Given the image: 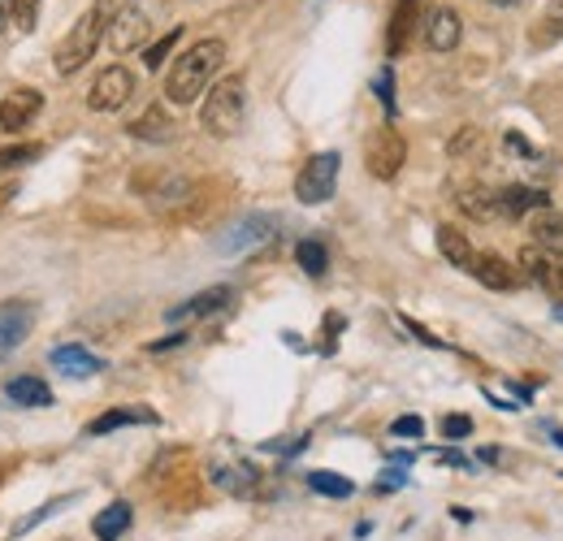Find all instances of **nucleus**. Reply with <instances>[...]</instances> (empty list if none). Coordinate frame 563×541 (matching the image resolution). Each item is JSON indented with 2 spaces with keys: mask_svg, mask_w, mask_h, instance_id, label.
<instances>
[{
  "mask_svg": "<svg viewBox=\"0 0 563 541\" xmlns=\"http://www.w3.org/2000/svg\"><path fill=\"white\" fill-rule=\"evenodd\" d=\"M35 156H44V143H18V147H4V152H0V169H22V165H31Z\"/></svg>",
  "mask_w": 563,
  "mask_h": 541,
  "instance_id": "obj_29",
  "label": "nucleus"
},
{
  "mask_svg": "<svg viewBox=\"0 0 563 541\" xmlns=\"http://www.w3.org/2000/svg\"><path fill=\"white\" fill-rule=\"evenodd\" d=\"M247 122V87H243V74H225L217 78L200 104V126L212 139H234Z\"/></svg>",
  "mask_w": 563,
  "mask_h": 541,
  "instance_id": "obj_3",
  "label": "nucleus"
},
{
  "mask_svg": "<svg viewBox=\"0 0 563 541\" xmlns=\"http://www.w3.org/2000/svg\"><path fill=\"white\" fill-rule=\"evenodd\" d=\"M555 442H560V446H563V433H555Z\"/></svg>",
  "mask_w": 563,
  "mask_h": 541,
  "instance_id": "obj_44",
  "label": "nucleus"
},
{
  "mask_svg": "<svg viewBox=\"0 0 563 541\" xmlns=\"http://www.w3.org/2000/svg\"><path fill=\"white\" fill-rule=\"evenodd\" d=\"M490 4H520V0H490Z\"/></svg>",
  "mask_w": 563,
  "mask_h": 541,
  "instance_id": "obj_42",
  "label": "nucleus"
},
{
  "mask_svg": "<svg viewBox=\"0 0 563 541\" xmlns=\"http://www.w3.org/2000/svg\"><path fill=\"white\" fill-rule=\"evenodd\" d=\"M9 200H13V187H4V183H0V212L9 208Z\"/></svg>",
  "mask_w": 563,
  "mask_h": 541,
  "instance_id": "obj_41",
  "label": "nucleus"
},
{
  "mask_svg": "<svg viewBox=\"0 0 563 541\" xmlns=\"http://www.w3.org/2000/svg\"><path fill=\"white\" fill-rule=\"evenodd\" d=\"M295 261H299V269L308 273V277H321V273H325V265H330V256H325V247H321L317 239H299Z\"/></svg>",
  "mask_w": 563,
  "mask_h": 541,
  "instance_id": "obj_26",
  "label": "nucleus"
},
{
  "mask_svg": "<svg viewBox=\"0 0 563 541\" xmlns=\"http://www.w3.org/2000/svg\"><path fill=\"white\" fill-rule=\"evenodd\" d=\"M421 31H424V48H429V53H455V48H460V35H464V22H460L455 9H429Z\"/></svg>",
  "mask_w": 563,
  "mask_h": 541,
  "instance_id": "obj_11",
  "label": "nucleus"
},
{
  "mask_svg": "<svg viewBox=\"0 0 563 541\" xmlns=\"http://www.w3.org/2000/svg\"><path fill=\"white\" fill-rule=\"evenodd\" d=\"M455 203H460L468 217L486 221V217H494V212H498V191H486V187H464Z\"/></svg>",
  "mask_w": 563,
  "mask_h": 541,
  "instance_id": "obj_24",
  "label": "nucleus"
},
{
  "mask_svg": "<svg viewBox=\"0 0 563 541\" xmlns=\"http://www.w3.org/2000/svg\"><path fill=\"white\" fill-rule=\"evenodd\" d=\"M44 109V96L35 87H13L4 100H0V135H22Z\"/></svg>",
  "mask_w": 563,
  "mask_h": 541,
  "instance_id": "obj_7",
  "label": "nucleus"
},
{
  "mask_svg": "<svg viewBox=\"0 0 563 541\" xmlns=\"http://www.w3.org/2000/svg\"><path fill=\"white\" fill-rule=\"evenodd\" d=\"M274 217H265V212H252V217H243V221H234L221 239H217V252H225V256H239V252H247V247H256V243H269L274 239Z\"/></svg>",
  "mask_w": 563,
  "mask_h": 541,
  "instance_id": "obj_9",
  "label": "nucleus"
},
{
  "mask_svg": "<svg viewBox=\"0 0 563 541\" xmlns=\"http://www.w3.org/2000/svg\"><path fill=\"white\" fill-rule=\"evenodd\" d=\"M533 40H538V44H555V40H563V0H555V4L547 9V18H542V26H538Z\"/></svg>",
  "mask_w": 563,
  "mask_h": 541,
  "instance_id": "obj_30",
  "label": "nucleus"
},
{
  "mask_svg": "<svg viewBox=\"0 0 563 541\" xmlns=\"http://www.w3.org/2000/svg\"><path fill=\"white\" fill-rule=\"evenodd\" d=\"M308 485H312L317 494H325V498H352L355 494L352 481L339 473H308Z\"/></svg>",
  "mask_w": 563,
  "mask_h": 541,
  "instance_id": "obj_27",
  "label": "nucleus"
},
{
  "mask_svg": "<svg viewBox=\"0 0 563 541\" xmlns=\"http://www.w3.org/2000/svg\"><path fill=\"white\" fill-rule=\"evenodd\" d=\"M433 243H438V252H442L446 265H455V269H464V273L477 269V256H482V252H473V239H468L464 230L438 225V230H433Z\"/></svg>",
  "mask_w": 563,
  "mask_h": 541,
  "instance_id": "obj_14",
  "label": "nucleus"
},
{
  "mask_svg": "<svg viewBox=\"0 0 563 541\" xmlns=\"http://www.w3.org/2000/svg\"><path fill=\"white\" fill-rule=\"evenodd\" d=\"M109 22H113V0H96V4L74 22L70 35H66V40L57 44V53H53V66H57L62 78L78 74V69L96 57L100 40L109 35Z\"/></svg>",
  "mask_w": 563,
  "mask_h": 541,
  "instance_id": "obj_2",
  "label": "nucleus"
},
{
  "mask_svg": "<svg viewBox=\"0 0 563 541\" xmlns=\"http://www.w3.org/2000/svg\"><path fill=\"white\" fill-rule=\"evenodd\" d=\"M417 26H421V4L417 0H395L390 26H386V53L390 57H404L408 44H412V35H417Z\"/></svg>",
  "mask_w": 563,
  "mask_h": 541,
  "instance_id": "obj_13",
  "label": "nucleus"
},
{
  "mask_svg": "<svg viewBox=\"0 0 563 541\" xmlns=\"http://www.w3.org/2000/svg\"><path fill=\"white\" fill-rule=\"evenodd\" d=\"M404 325H408V330H412V334H417V339H421L424 346H442V339H433V334H429V330H424V325H417V321H412V317H404Z\"/></svg>",
  "mask_w": 563,
  "mask_h": 541,
  "instance_id": "obj_38",
  "label": "nucleus"
},
{
  "mask_svg": "<svg viewBox=\"0 0 563 541\" xmlns=\"http://www.w3.org/2000/svg\"><path fill=\"white\" fill-rule=\"evenodd\" d=\"M35 303L31 299H9V303H0V351H13V346H22V342L31 339V330H35Z\"/></svg>",
  "mask_w": 563,
  "mask_h": 541,
  "instance_id": "obj_12",
  "label": "nucleus"
},
{
  "mask_svg": "<svg viewBox=\"0 0 563 541\" xmlns=\"http://www.w3.org/2000/svg\"><path fill=\"white\" fill-rule=\"evenodd\" d=\"M178 342H187V334H169V339L152 342V346H147V351H169V346H178Z\"/></svg>",
  "mask_w": 563,
  "mask_h": 541,
  "instance_id": "obj_39",
  "label": "nucleus"
},
{
  "mask_svg": "<svg viewBox=\"0 0 563 541\" xmlns=\"http://www.w3.org/2000/svg\"><path fill=\"white\" fill-rule=\"evenodd\" d=\"M131 96H135V74L126 66H104L87 91V109L91 113H118L131 104Z\"/></svg>",
  "mask_w": 563,
  "mask_h": 541,
  "instance_id": "obj_5",
  "label": "nucleus"
},
{
  "mask_svg": "<svg viewBox=\"0 0 563 541\" xmlns=\"http://www.w3.org/2000/svg\"><path fill=\"white\" fill-rule=\"evenodd\" d=\"M147 31H152V22H147V13H143L140 4H126V9H118L113 13V22H109V48L122 57V53H135L143 40H147Z\"/></svg>",
  "mask_w": 563,
  "mask_h": 541,
  "instance_id": "obj_10",
  "label": "nucleus"
},
{
  "mask_svg": "<svg viewBox=\"0 0 563 541\" xmlns=\"http://www.w3.org/2000/svg\"><path fill=\"white\" fill-rule=\"evenodd\" d=\"M529 230H533V247H542V252H551V256L563 261V212H555V208L533 212Z\"/></svg>",
  "mask_w": 563,
  "mask_h": 541,
  "instance_id": "obj_17",
  "label": "nucleus"
},
{
  "mask_svg": "<svg viewBox=\"0 0 563 541\" xmlns=\"http://www.w3.org/2000/svg\"><path fill=\"white\" fill-rule=\"evenodd\" d=\"M230 299H234V290H230V286H209V290H200L196 299H187V303L169 308V321H200V317H212V312H225V308H230Z\"/></svg>",
  "mask_w": 563,
  "mask_h": 541,
  "instance_id": "obj_15",
  "label": "nucleus"
},
{
  "mask_svg": "<svg viewBox=\"0 0 563 541\" xmlns=\"http://www.w3.org/2000/svg\"><path fill=\"white\" fill-rule=\"evenodd\" d=\"M390 433H395V438H421L424 420H421V416H399V420L390 424Z\"/></svg>",
  "mask_w": 563,
  "mask_h": 541,
  "instance_id": "obj_36",
  "label": "nucleus"
},
{
  "mask_svg": "<svg viewBox=\"0 0 563 541\" xmlns=\"http://www.w3.org/2000/svg\"><path fill=\"white\" fill-rule=\"evenodd\" d=\"M212 481H217L221 489H230L234 498H256V473H252V468H217Z\"/></svg>",
  "mask_w": 563,
  "mask_h": 541,
  "instance_id": "obj_25",
  "label": "nucleus"
},
{
  "mask_svg": "<svg viewBox=\"0 0 563 541\" xmlns=\"http://www.w3.org/2000/svg\"><path fill=\"white\" fill-rule=\"evenodd\" d=\"M555 317H560V321H563V303H555Z\"/></svg>",
  "mask_w": 563,
  "mask_h": 541,
  "instance_id": "obj_43",
  "label": "nucleus"
},
{
  "mask_svg": "<svg viewBox=\"0 0 563 541\" xmlns=\"http://www.w3.org/2000/svg\"><path fill=\"white\" fill-rule=\"evenodd\" d=\"M339 169L343 156L339 152H317L303 161V169L295 174V200L299 203H325L339 187Z\"/></svg>",
  "mask_w": 563,
  "mask_h": 541,
  "instance_id": "obj_4",
  "label": "nucleus"
},
{
  "mask_svg": "<svg viewBox=\"0 0 563 541\" xmlns=\"http://www.w3.org/2000/svg\"><path fill=\"white\" fill-rule=\"evenodd\" d=\"M35 13H40V0H13V22H18L22 35L35 26Z\"/></svg>",
  "mask_w": 563,
  "mask_h": 541,
  "instance_id": "obj_34",
  "label": "nucleus"
},
{
  "mask_svg": "<svg viewBox=\"0 0 563 541\" xmlns=\"http://www.w3.org/2000/svg\"><path fill=\"white\" fill-rule=\"evenodd\" d=\"M442 438H451V442H464V438H473V416H460V411L442 416Z\"/></svg>",
  "mask_w": 563,
  "mask_h": 541,
  "instance_id": "obj_31",
  "label": "nucleus"
},
{
  "mask_svg": "<svg viewBox=\"0 0 563 541\" xmlns=\"http://www.w3.org/2000/svg\"><path fill=\"white\" fill-rule=\"evenodd\" d=\"M4 395H9V399H13L18 407H48V404H53V390H48V382H40V377H31V373L13 377V382L4 386Z\"/></svg>",
  "mask_w": 563,
  "mask_h": 541,
  "instance_id": "obj_22",
  "label": "nucleus"
},
{
  "mask_svg": "<svg viewBox=\"0 0 563 541\" xmlns=\"http://www.w3.org/2000/svg\"><path fill=\"white\" fill-rule=\"evenodd\" d=\"M542 208H551L547 200V191H538V187H503L498 191V212L503 217H533V212H542Z\"/></svg>",
  "mask_w": 563,
  "mask_h": 541,
  "instance_id": "obj_18",
  "label": "nucleus"
},
{
  "mask_svg": "<svg viewBox=\"0 0 563 541\" xmlns=\"http://www.w3.org/2000/svg\"><path fill=\"white\" fill-rule=\"evenodd\" d=\"M433 460H438V464H451V468H464V473H477V464H473L468 455H460V451H438Z\"/></svg>",
  "mask_w": 563,
  "mask_h": 541,
  "instance_id": "obj_37",
  "label": "nucleus"
},
{
  "mask_svg": "<svg viewBox=\"0 0 563 541\" xmlns=\"http://www.w3.org/2000/svg\"><path fill=\"white\" fill-rule=\"evenodd\" d=\"M131 520H135V511H131V503H109L96 520H91V533L100 541H118L126 529H131Z\"/></svg>",
  "mask_w": 563,
  "mask_h": 541,
  "instance_id": "obj_21",
  "label": "nucleus"
},
{
  "mask_svg": "<svg viewBox=\"0 0 563 541\" xmlns=\"http://www.w3.org/2000/svg\"><path fill=\"white\" fill-rule=\"evenodd\" d=\"M126 424H156V411H143V407H113V411L96 416V420L87 424V433L100 438V433H113V429H126Z\"/></svg>",
  "mask_w": 563,
  "mask_h": 541,
  "instance_id": "obj_20",
  "label": "nucleus"
},
{
  "mask_svg": "<svg viewBox=\"0 0 563 541\" xmlns=\"http://www.w3.org/2000/svg\"><path fill=\"white\" fill-rule=\"evenodd\" d=\"M13 22V0H0V31Z\"/></svg>",
  "mask_w": 563,
  "mask_h": 541,
  "instance_id": "obj_40",
  "label": "nucleus"
},
{
  "mask_svg": "<svg viewBox=\"0 0 563 541\" xmlns=\"http://www.w3.org/2000/svg\"><path fill=\"white\" fill-rule=\"evenodd\" d=\"M520 273L533 281V286H542L555 303H563V261L560 256H551V252H542V247H525L520 252Z\"/></svg>",
  "mask_w": 563,
  "mask_h": 541,
  "instance_id": "obj_8",
  "label": "nucleus"
},
{
  "mask_svg": "<svg viewBox=\"0 0 563 541\" xmlns=\"http://www.w3.org/2000/svg\"><path fill=\"white\" fill-rule=\"evenodd\" d=\"M404 161H408V143H404V135H399L395 126H382L377 135L368 139V147H364V165H368V174L382 178V183H390V178L404 169Z\"/></svg>",
  "mask_w": 563,
  "mask_h": 541,
  "instance_id": "obj_6",
  "label": "nucleus"
},
{
  "mask_svg": "<svg viewBox=\"0 0 563 541\" xmlns=\"http://www.w3.org/2000/svg\"><path fill=\"white\" fill-rule=\"evenodd\" d=\"M178 40H183V31H165V35L156 40V44H147V48H143V66H147V69H161V66H165V57H169V53L178 48Z\"/></svg>",
  "mask_w": 563,
  "mask_h": 541,
  "instance_id": "obj_28",
  "label": "nucleus"
},
{
  "mask_svg": "<svg viewBox=\"0 0 563 541\" xmlns=\"http://www.w3.org/2000/svg\"><path fill=\"white\" fill-rule=\"evenodd\" d=\"M74 494H66V498H53V503H48V507H40V511H35V516H26V520H22V525H18V533H31V529H35V525H40V520H48V516H57V511H62V507H66V503H70Z\"/></svg>",
  "mask_w": 563,
  "mask_h": 541,
  "instance_id": "obj_35",
  "label": "nucleus"
},
{
  "mask_svg": "<svg viewBox=\"0 0 563 541\" xmlns=\"http://www.w3.org/2000/svg\"><path fill=\"white\" fill-rule=\"evenodd\" d=\"M373 87H377V100H382V109H386V118H395V74H390V69H382Z\"/></svg>",
  "mask_w": 563,
  "mask_h": 541,
  "instance_id": "obj_32",
  "label": "nucleus"
},
{
  "mask_svg": "<svg viewBox=\"0 0 563 541\" xmlns=\"http://www.w3.org/2000/svg\"><path fill=\"white\" fill-rule=\"evenodd\" d=\"M473 277H477L482 286H490V290H520V281H525V273H516L503 256H494V252H482V256H477Z\"/></svg>",
  "mask_w": 563,
  "mask_h": 541,
  "instance_id": "obj_16",
  "label": "nucleus"
},
{
  "mask_svg": "<svg viewBox=\"0 0 563 541\" xmlns=\"http://www.w3.org/2000/svg\"><path fill=\"white\" fill-rule=\"evenodd\" d=\"M225 44L221 40H196L191 48H183L174 57V66L165 74V100L169 104H196L200 96H209L212 78L221 69Z\"/></svg>",
  "mask_w": 563,
  "mask_h": 541,
  "instance_id": "obj_1",
  "label": "nucleus"
},
{
  "mask_svg": "<svg viewBox=\"0 0 563 541\" xmlns=\"http://www.w3.org/2000/svg\"><path fill=\"white\" fill-rule=\"evenodd\" d=\"M131 135L152 139V143H165V139H174V122H169V113H165L161 104H152L140 122H131Z\"/></svg>",
  "mask_w": 563,
  "mask_h": 541,
  "instance_id": "obj_23",
  "label": "nucleus"
},
{
  "mask_svg": "<svg viewBox=\"0 0 563 541\" xmlns=\"http://www.w3.org/2000/svg\"><path fill=\"white\" fill-rule=\"evenodd\" d=\"M53 368H62L66 377H96L104 368V360L91 355L87 346H57L53 351Z\"/></svg>",
  "mask_w": 563,
  "mask_h": 541,
  "instance_id": "obj_19",
  "label": "nucleus"
},
{
  "mask_svg": "<svg viewBox=\"0 0 563 541\" xmlns=\"http://www.w3.org/2000/svg\"><path fill=\"white\" fill-rule=\"evenodd\" d=\"M477 147H482V131H477V126H464L460 135L451 139V156H455V161H460L464 152H477Z\"/></svg>",
  "mask_w": 563,
  "mask_h": 541,
  "instance_id": "obj_33",
  "label": "nucleus"
}]
</instances>
